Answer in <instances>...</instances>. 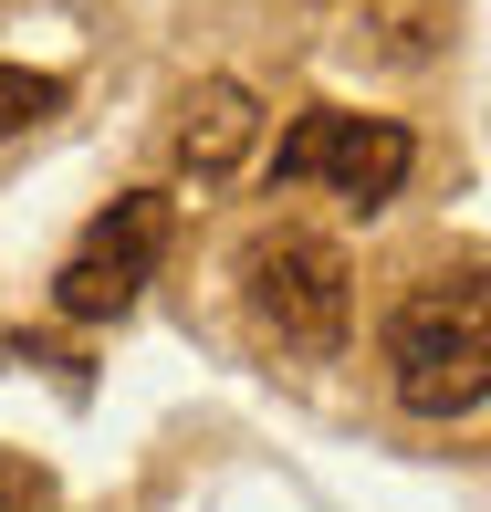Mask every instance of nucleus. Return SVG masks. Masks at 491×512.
<instances>
[{
    "label": "nucleus",
    "mask_w": 491,
    "mask_h": 512,
    "mask_svg": "<svg viewBox=\"0 0 491 512\" xmlns=\"http://www.w3.org/2000/svg\"><path fill=\"white\" fill-rule=\"evenodd\" d=\"M387 377L418 418H471L481 387H491V293H481V262L460 272H429L408 304L387 314Z\"/></svg>",
    "instance_id": "1"
},
{
    "label": "nucleus",
    "mask_w": 491,
    "mask_h": 512,
    "mask_svg": "<svg viewBox=\"0 0 491 512\" xmlns=\"http://www.w3.org/2000/svg\"><path fill=\"white\" fill-rule=\"evenodd\" d=\"M241 304L262 314V335H283L293 356H335L345 324H356V272L335 241L314 230H262L241 251Z\"/></svg>",
    "instance_id": "2"
},
{
    "label": "nucleus",
    "mask_w": 491,
    "mask_h": 512,
    "mask_svg": "<svg viewBox=\"0 0 491 512\" xmlns=\"http://www.w3.org/2000/svg\"><path fill=\"white\" fill-rule=\"evenodd\" d=\"M418 147L397 115H345V105H303L283 126V147H272V178H293V189H345L356 209H387L408 189Z\"/></svg>",
    "instance_id": "3"
},
{
    "label": "nucleus",
    "mask_w": 491,
    "mask_h": 512,
    "mask_svg": "<svg viewBox=\"0 0 491 512\" xmlns=\"http://www.w3.org/2000/svg\"><path fill=\"white\" fill-rule=\"evenodd\" d=\"M168 230H178V209L157 199V189L115 199L105 220L84 230L74 251H63V272H53V304L74 314V324H105V314H126L136 293H147V272L168 262Z\"/></svg>",
    "instance_id": "4"
},
{
    "label": "nucleus",
    "mask_w": 491,
    "mask_h": 512,
    "mask_svg": "<svg viewBox=\"0 0 491 512\" xmlns=\"http://www.w3.org/2000/svg\"><path fill=\"white\" fill-rule=\"evenodd\" d=\"M241 147H251V95H241V84H199V95H189V126H178V168L230 178Z\"/></svg>",
    "instance_id": "5"
},
{
    "label": "nucleus",
    "mask_w": 491,
    "mask_h": 512,
    "mask_svg": "<svg viewBox=\"0 0 491 512\" xmlns=\"http://www.w3.org/2000/svg\"><path fill=\"white\" fill-rule=\"evenodd\" d=\"M53 105H63V74H32V63H0V136L42 126Z\"/></svg>",
    "instance_id": "6"
},
{
    "label": "nucleus",
    "mask_w": 491,
    "mask_h": 512,
    "mask_svg": "<svg viewBox=\"0 0 491 512\" xmlns=\"http://www.w3.org/2000/svg\"><path fill=\"white\" fill-rule=\"evenodd\" d=\"M0 512H63L53 471H42V460H21V450H0Z\"/></svg>",
    "instance_id": "7"
}]
</instances>
